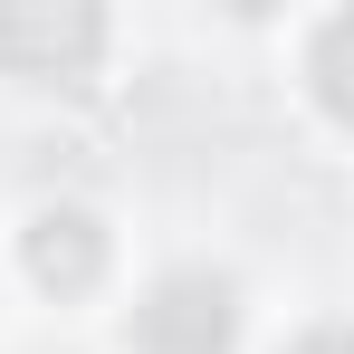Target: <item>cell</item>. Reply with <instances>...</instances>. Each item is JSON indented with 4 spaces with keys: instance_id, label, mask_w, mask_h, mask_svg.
I'll use <instances>...</instances> for the list:
<instances>
[{
    "instance_id": "cell-2",
    "label": "cell",
    "mask_w": 354,
    "mask_h": 354,
    "mask_svg": "<svg viewBox=\"0 0 354 354\" xmlns=\"http://www.w3.org/2000/svg\"><path fill=\"white\" fill-rule=\"evenodd\" d=\"M239 345V297L211 268H182L134 306V354H230Z\"/></svg>"
},
{
    "instance_id": "cell-4",
    "label": "cell",
    "mask_w": 354,
    "mask_h": 354,
    "mask_svg": "<svg viewBox=\"0 0 354 354\" xmlns=\"http://www.w3.org/2000/svg\"><path fill=\"white\" fill-rule=\"evenodd\" d=\"M306 86H316L326 115L354 124V10H335V19L316 29V48H306Z\"/></svg>"
},
{
    "instance_id": "cell-5",
    "label": "cell",
    "mask_w": 354,
    "mask_h": 354,
    "mask_svg": "<svg viewBox=\"0 0 354 354\" xmlns=\"http://www.w3.org/2000/svg\"><path fill=\"white\" fill-rule=\"evenodd\" d=\"M288 354H354V326H316V335H297Z\"/></svg>"
},
{
    "instance_id": "cell-1",
    "label": "cell",
    "mask_w": 354,
    "mask_h": 354,
    "mask_svg": "<svg viewBox=\"0 0 354 354\" xmlns=\"http://www.w3.org/2000/svg\"><path fill=\"white\" fill-rule=\"evenodd\" d=\"M106 58V10H86V0H10L0 10V67L10 77H86V67Z\"/></svg>"
},
{
    "instance_id": "cell-3",
    "label": "cell",
    "mask_w": 354,
    "mask_h": 354,
    "mask_svg": "<svg viewBox=\"0 0 354 354\" xmlns=\"http://www.w3.org/2000/svg\"><path fill=\"white\" fill-rule=\"evenodd\" d=\"M19 259H29V278L58 297H86L106 278V221L96 211H77V201H48L29 230H19Z\"/></svg>"
}]
</instances>
